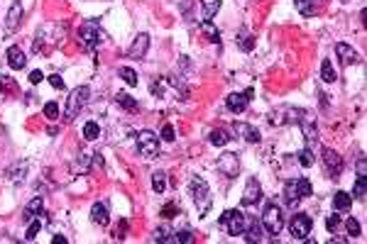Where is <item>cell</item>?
Masks as SVG:
<instances>
[{
	"mask_svg": "<svg viewBox=\"0 0 367 244\" xmlns=\"http://www.w3.org/2000/svg\"><path fill=\"white\" fill-rule=\"evenodd\" d=\"M91 161H93V154H88V151H81V154L74 159V164H71V171H74V173H88V169H91Z\"/></svg>",
	"mask_w": 367,
	"mask_h": 244,
	"instance_id": "ffe728a7",
	"label": "cell"
},
{
	"mask_svg": "<svg viewBox=\"0 0 367 244\" xmlns=\"http://www.w3.org/2000/svg\"><path fill=\"white\" fill-rule=\"evenodd\" d=\"M79 37H81V44H83V49H88V52H96V49L101 47L103 32H101V27H98L96 22H86V25L79 30Z\"/></svg>",
	"mask_w": 367,
	"mask_h": 244,
	"instance_id": "8992f818",
	"label": "cell"
},
{
	"mask_svg": "<svg viewBox=\"0 0 367 244\" xmlns=\"http://www.w3.org/2000/svg\"><path fill=\"white\" fill-rule=\"evenodd\" d=\"M159 137H162L164 142H174V127H171V125H164V127H162V134H159Z\"/></svg>",
	"mask_w": 367,
	"mask_h": 244,
	"instance_id": "7bdbcfd3",
	"label": "cell"
},
{
	"mask_svg": "<svg viewBox=\"0 0 367 244\" xmlns=\"http://www.w3.org/2000/svg\"><path fill=\"white\" fill-rule=\"evenodd\" d=\"M44 115H47L49 120H57V117H59V105H57V103H47V105H44Z\"/></svg>",
	"mask_w": 367,
	"mask_h": 244,
	"instance_id": "ab89813d",
	"label": "cell"
},
{
	"mask_svg": "<svg viewBox=\"0 0 367 244\" xmlns=\"http://www.w3.org/2000/svg\"><path fill=\"white\" fill-rule=\"evenodd\" d=\"M235 130H238V132L245 137V142H250V144H257V142L262 139V137H260V132H257L252 125H243V122H238V125H235Z\"/></svg>",
	"mask_w": 367,
	"mask_h": 244,
	"instance_id": "603a6c76",
	"label": "cell"
},
{
	"mask_svg": "<svg viewBox=\"0 0 367 244\" xmlns=\"http://www.w3.org/2000/svg\"><path fill=\"white\" fill-rule=\"evenodd\" d=\"M10 88H13V78L10 76H0V95L8 93Z\"/></svg>",
	"mask_w": 367,
	"mask_h": 244,
	"instance_id": "b9f144b4",
	"label": "cell"
},
{
	"mask_svg": "<svg viewBox=\"0 0 367 244\" xmlns=\"http://www.w3.org/2000/svg\"><path fill=\"white\" fill-rule=\"evenodd\" d=\"M338 225H340V215H328V220H326V227H328V229L333 232V229H335Z\"/></svg>",
	"mask_w": 367,
	"mask_h": 244,
	"instance_id": "f6af8a7d",
	"label": "cell"
},
{
	"mask_svg": "<svg viewBox=\"0 0 367 244\" xmlns=\"http://www.w3.org/2000/svg\"><path fill=\"white\" fill-rule=\"evenodd\" d=\"M345 227H347V234H350V237H360V234H362V227H360V222H357L355 217H350V220L345 222Z\"/></svg>",
	"mask_w": 367,
	"mask_h": 244,
	"instance_id": "74e56055",
	"label": "cell"
},
{
	"mask_svg": "<svg viewBox=\"0 0 367 244\" xmlns=\"http://www.w3.org/2000/svg\"><path fill=\"white\" fill-rule=\"evenodd\" d=\"M321 78H323L326 83H335V81H338V71L333 69V61H330V59H323V64H321Z\"/></svg>",
	"mask_w": 367,
	"mask_h": 244,
	"instance_id": "d4e9b609",
	"label": "cell"
},
{
	"mask_svg": "<svg viewBox=\"0 0 367 244\" xmlns=\"http://www.w3.org/2000/svg\"><path fill=\"white\" fill-rule=\"evenodd\" d=\"M42 81H44V74H42V71H32V74H30V83H32V86H37V83H42Z\"/></svg>",
	"mask_w": 367,
	"mask_h": 244,
	"instance_id": "bcb514c9",
	"label": "cell"
},
{
	"mask_svg": "<svg viewBox=\"0 0 367 244\" xmlns=\"http://www.w3.org/2000/svg\"><path fill=\"white\" fill-rule=\"evenodd\" d=\"M176 239V232L169 227V225H162V227H157L154 229V242H159V244H169V242H174Z\"/></svg>",
	"mask_w": 367,
	"mask_h": 244,
	"instance_id": "cb8c5ba5",
	"label": "cell"
},
{
	"mask_svg": "<svg viewBox=\"0 0 367 244\" xmlns=\"http://www.w3.org/2000/svg\"><path fill=\"white\" fill-rule=\"evenodd\" d=\"M238 44H240V49H243V52H252V47H255V37H252L250 32H240Z\"/></svg>",
	"mask_w": 367,
	"mask_h": 244,
	"instance_id": "e575fe53",
	"label": "cell"
},
{
	"mask_svg": "<svg viewBox=\"0 0 367 244\" xmlns=\"http://www.w3.org/2000/svg\"><path fill=\"white\" fill-rule=\"evenodd\" d=\"M311 190H313V186H311L308 178H294V181H286V183H284V198H286V203H289L291 207H296V203H299L301 198H308Z\"/></svg>",
	"mask_w": 367,
	"mask_h": 244,
	"instance_id": "7a4b0ae2",
	"label": "cell"
},
{
	"mask_svg": "<svg viewBox=\"0 0 367 244\" xmlns=\"http://www.w3.org/2000/svg\"><path fill=\"white\" fill-rule=\"evenodd\" d=\"M137 151L144 156V159H154L157 151H159V137L149 130H142L137 134Z\"/></svg>",
	"mask_w": 367,
	"mask_h": 244,
	"instance_id": "52a82bcc",
	"label": "cell"
},
{
	"mask_svg": "<svg viewBox=\"0 0 367 244\" xmlns=\"http://www.w3.org/2000/svg\"><path fill=\"white\" fill-rule=\"evenodd\" d=\"M152 188H154L157 195L166 190V173H164V171H154V173H152Z\"/></svg>",
	"mask_w": 367,
	"mask_h": 244,
	"instance_id": "4dcf8cb0",
	"label": "cell"
},
{
	"mask_svg": "<svg viewBox=\"0 0 367 244\" xmlns=\"http://www.w3.org/2000/svg\"><path fill=\"white\" fill-rule=\"evenodd\" d=\"M357 171H360V173H365V156H360V159H357Z\"/></svg>",
	"mask_w": 367,
	"mask_h": 244,
	"instance_id": "c3c4849f",
	"label": "cell"
},
{
	"mask_svg": "<svg viewBox=\"0 0 367 244\" xmlns=\"http://www.w3.org/2000/svg\"><path fill=\"white\" fill-rule=\"evenodd\" d=\"M147 49H149V37L144 35V32H140L135 39H132V44H130V59H144V54H147Z\"/></svg>",
	"mask_w": 367,
	"mask_h": 244,
	"instance_id": "4fadbf2b",
	"label": "cell"
},
{
	"mask_svg": "<svg viewBox=\"0 0 367 244\" xmlns=\"http://www.w3.org/2000/svg\"><path fill=\"white\" fill-rule=\"evenodd\" d=\"M52 242H54V244H66V237H64V234H54Z\"/></svg>",
	"mask_w": 367,
	"mask_h": 244,
	"instance_id": "7dc6e473",
	"label": "cell"
},
{
	"mask_svg": "<svg viewBox=\"0 0 367 244\" xmlns=\"http://www.w3.org/2000/svg\"><path fill=\"white\" fill-rule=\"evenodd\" d=\"M321 159H323L326 173H328L330 178H338V176L343 173V159H340V154H338V151H333V149H323V151H321Z\"/></svg>",
	"mask_w": 367,
	"mask_h": 244,
	"instance_id": "30bf717a",
	"label": "cell"
},
{
	"mask_svg": "<svg viewBox=\"0 0 367 244\" xmlns=\"http://www.w3.org/2000/svg\"><path fill=\"white\" fill-rule=\"evenodd\" d=\"M49 83L57 88V91H64V78L59 76V74H54V76H49Z\"/></svg>",
	"mask_w": 367,
	"mask_h": 244,
	"instance_id": "ee69618b",
	"label": "cell"
},
{
	"mask_svg": "<svg viewBox=\"0 0 367 244\" xmlns=\"http://www.w3.org/2000/svg\"><path fill=\"white\" fill-rule=\"evenodd\" d=\"M260 222H262V227H265L269 234H279L282 227H284V212H282V207H279L274 200H267Z\"/></svg>",
	"mask_w": 367,
	"mask_h": 244,
	"instance_id": "3957f363",
	"label": "cell"
},
{
	"mask_svg": "<svg viewBox=\"0 0 367 244\" xmlns=\"http://www.w3.org/2000/svg\"><path fill=\"white\" fill-rule=\"evenodd\" d=\"M216 169H218L223 176H228V178H235V176H238V171H240V159H238V154H233V151H225L223 156H218V161H216Z\"/></svg>",
	"mask_w": 367,
	"mask_h": 244,
	"instance_id": "9c48e42d",
	"label": "cell"
},
{
	"mask_svg": "<svg viewBox=\"0 0 367 244\" xmlns=\"http://www.w3.org/2000/svg\"><path fill=\"white\" fill-rule=\"evenodd\" d=\"M335 54L340 56V64L343 66H350V64H357L360 59H357V52L352 49V47H347V44H335Z\"/></svg>",
	"mask_w": 367,
	"mask_h": 244,
	"instance_id": "2e32d148",
	"label": "cell"
},
{
	"mask_svg": "<svg viewBox=\"0 0 367 244\" xmlns=\"http://www.w3.org/2000/svg\"><path fill=\"white\" fill-rule=\"evenodd\" d=\"M299 125H301V130H304V137H306V142L308 144H313L316 139H318V130H316V122H313V117L304 110V115L299 117Z\"/></svg>",
	"mask_w": 367,
	"mask_h": 244,
	"instance_id": "5bb4252c",
	"label": "cell"
},
{
	"mask_svg": "<svg viewBox=\"0 0 367 244\" xmlns=\"http://www.w3.org/2000/svg\"><path fill=\"white\" fill-rule=\"evenodd\" d=\"M91 220H93L96 225L105 227V225L110 222V215H108V205H105V203H96V205L91 207Z\"/></svg>",
	"mask_w": 367,
	"mask_h": 244,
	"instance_id": "d6986e66",
	"label": "cell"
},
{
	"mask_svg": "<svg viewBox=\"0 0 367 244\" xmlns=\"http://www.w3.org/2000/svg\"><path fill=\"white\" fill-rule=\"evenodd\" d=\"M118 76H120L127 86H137V81H140V78H137V71L130 69V66H120V69H118Z\"/></svg>",
	"mask_w": 367,
	"mask_h": 244,
	"instance_id": "f1b7e54d",
	"label": "cell"
},
{
	"mask_svg": "<svg viewBox=\"0 0 367 244\" xmlns=\"http://www.w3.org/2000/svg\"><path fill=\"white\" fill-rule=\"evenodd\" d=\"M260 200H262V186H260V181H257V178H247L240 203H243L245 207H250V205H257Z\"/></svg>",
	"mask_w": 367,
	"mask_h": 244,
	"instance_id": "7c38bea8",
	"label": "cell"
},
{
	"mask_svg": "<svg viewBox=\"0 0 367 244\" xmlns=\"http://www.w3.org/2000/svg\"><path fill=\"white\" fill-rule=\"evenodd\" d=\"M176 212H179V205H176V203H169V205H164V207H162V217H166V220H169V217H174Z\"/></svg>",
	"mask_w": 367,
	"mask_h": 244,
	"instance_id": "60d3db41",
	"label": "cell"
},
{
	"mask_svg": "<svg viewBox=\"0 0 367 244\" xmlns=\"http://www.w3.org/2000/svg\"><path fill=\"white\" fill-rule=\"evenodd\" d=\"M299 164H301L304 169L313 166V151H311V147H306V149H301V151H299Z\"/></svg>",
	"mask_w": 367,
	"mask_h": 244,
	"instance_id": "d590c367",
	"label": "cell"
},
{
	"mask_svg": "<svg viewBox=\"0 0 367 244\" xmlns=\"http://www.w3.org/2000/svg\"><path fill=\"white\" fill-rule=\"evenodd\" d=\"M221 227L228 232V234H243L245 232V225H247V220H245V215H243V210H223V215H221Z\"/></svg>",
	"mask_w": 367,
	"mask_h": 244,
	"instance_id": "5b68a950",
	"label": "cell"
},
{
	"mask_svg": "<svg viewBox=\"0 0 367 244\" xmlns=\"http://www.w3.org/2000/svg\"><path fill=\"white\" fill-rule=\"evenodd\" d=\"M311 227H313V222H311V217H308V215H304V212L291 215L289 232H291V237H294V239L306 242V239H308V234H311Z\"/></svg>",
	"mask_w": 367,
	"mask_h": 244,
	"instance_id": "ba28073f",
	"label": "cell"
},
{
	"mask_svg": "<svg viewBox=\"0 0 367 244\" xmlns=\"http://www.w3.org/2000/svg\"><path fill=\"white\" fill-rule=\"evenodd\" d=\"M44 222H47V217H44V212H42L40 217H35L32 222H27V232H25V239H27V242H32V239H37V234L42 232V227H44Z\"/></svg>",
	"mask_w": 367,
	"mask_h": 244,
	"instance_id": "44dd1931",
	"label": "cell"
},
{
	"mask_svg": "<svg viewBox=\"0 0 367 244\" xmlns=\"http://www.w3.org/2000/svg\"><path fill=\"white\" fill-rule=\"evenodd\" d=\"M201 5H204V20H211L221 10V0H201Z\"/></svg>",
	"mask_w": 367,
	"mask_h": 244,
	"instance_id": "1f68e13d",
	"label": "cell"
},
{
	"mask_svg": "<svg viewBox=\"0 0 367 244\" xmlns=\"http://www.w3.org/2000/svg\"><path fill=\"white\" fill-rule=\"evenodd\" d=\"M367 173H360L357 178H355V186H352V195L357 198V200H365V193H367V178H365Z\"/></svg>",
	"mask_w": 367,
	"mask_h": 244,
	"instance_id": "83f0119b",
	"label": "cell"
},
{
	"mask_svg": "<svg viewBox=\"0 0 367 244\" xmlns=\"http://www.w3.org/2000/svg\"><path fill=\"white\" fill-rule=\"evenodd\" d=\"M252 95H255V88H247L245 93H230L225 98V105H228V110H233L235 115H240V113L247 110V103H250Z\"/></svg>",
	"mask_w": 367,
	"mask_h": 244,
	"instance_id": "8fae6325",
	"label": "cell"
},
{
	"mask_svg": "<svg viewBox=\"0 0 367 244\" xmlns=\"http://www.w3.org/2000/svg\"><path fill=\"white\" fill-rule=\"evenodd\" d=\"M88 95H91V88H88V86H79V88H74V91L69 93V98H66L64 117H66V120H74V117L83 110V105L88 103Z\"/></svg>",
	"mask_w": 367,
	"mask_h": 244,
	"instance_id": "277c9868",
	"label": "cell"
},
{
	"mask_svg": "<svg viewBox=\"0 0 367 244\" xmlns=\"http://www.w3.org/2000/svg\"><path fill=\"white\" fill-rule=\"evenodd\" d=\"M115 103H118V105H122L127 113H135V110L140 108V105H137V100H135V98H130L127 93H118V95H115Z\"/></svg>",
	"mask_w": 367,
	"mask_h": 244,
	"instance_id": "f546056e",
	"label": "cell"
},
{
	"mask_svg": "<svg viewBox=\"0 0 367 244\" xmlns=\"http://www.w3.org/2000/svg\"><path fill=\"white\" fill-rule=\"evenodd\" d=\"M189 193H191V198H194V203H196V207H199V212L204 217L208 212V207H211V188H208V183L201 176H194L189 181Z\"/></svg>",
	"mask_w": 367,
	"mask_h": 244,
	"instance_id": "6da1fadb",
	"label": "cell"
},
{
	"mask_svg": "<svg viewBox=\"0 0 367 244\" xmlns=\"http://www.w3.org/2000/svg\"><path fill=\"white\" fill-rule=\"evenodd\" d=\"M25 64H27L25 52H22L20 47H10V49H8V66L15 69V71H20V69H25Z\"/></svg>",
	"mask_w": 367,
	"mask_h": 244,
	"instance_id": "e0dca14e",
	"label": "cell"
},
{
	"mask_svg": "<svg viewBox=\"0 0 367 244\" xmlns=\"http://www.w3.org/2000/svg\"><path fill=\"white\" fill-rule=\"evenodd\" d=\"M245 239L247 242H262V222L260 220H250V225H245Z\"/></svg>",
	"mask_w": 367,
	"mask_h": 244,
	"instance_id": "7402d4cb",
	"label": "cell"
},
{
	"mask_svg": "<svg viewBox=\"0 0 367 244\" xmlns=\"http://www.w3.org/2000/svg\"><path fill=\"white\" fill-rule=\"evenodd\" d=\"M174 242L189 244V242H194V232H191V229H181V232H176V239H174Z\"/></svg>",
	"mask_w": 367,
	"mask_h": 244,
	"instance_id": "f35d334b",
	"label": "cell"
},
{
	"mask_svg": "<svg viewBox=\"0 0 367 244\" xmlns=\"http://www.w3.org/2000/svg\"><path fill=\"white\" fill-rule=\"evenodd\" d=\"M42 212H44V200H42V195H35V198L27 203L25 212H22V222H32V220L40 217Z\"/></svg>",
	"mask_w": 367,
	"mask_h": 244,
	"instance_id": "9a60e30c",
	"label": "cell"
},
{
	"mask_svg": "<svg viewBox=\"0 0 367 244\" xmlns=\"http://www.w3.org/2000/svg\"><path fill=\"white\" fill-rule=\"evenodd\" d=\"M201 30H204L208 37H211V42H218V39H221V32H218V30L211 25V20H204V22H201Z\"/></svg>",
	"mask_w": 367,
	"mask_h": 244,
	"instance_id": "8d00e7d4",
	"label": "cell"
},
{
	"mask_svg": "<svg viewBox=\"0 0 367 244\" xmlns=\"http://www.w3.org/2000/svg\"><path fill=\"white\" fill-rule=\"evenodd\" d=\"M83 137H86L88 142L98 139V137H101V127H98V122H86V125H83Z\"/></svg>",
	"mask_w": 367,
	"mask_h": 244,
	"instance_id": "836d02e7",
	"label": "cell"
},
{
	"mask_svg": "<svg viewBox=\"0 0 367 244\" xmlns=\"http://www.w3.org/2000/svg\"><path fill=\"white\" fill-rule=\"evenodd\" d=\"M230 139H233V137H230L228 130H213V132L208 134V142H211L213 147H225Z\"/></svg>",
	"mask_w": 367,
	"mask_h": 244,
	"instance_id": "484cf974",
	"label": "cell"
},
{
	"mask_svg": "<svg viewBox=\"0 0 367 244\" xmlns=\"http://www.w3.org/2000/svg\"><path fill=\"white\" fill-rule=\"evenodd\" d=\"M294 5H296V10H299L301 15H306V18H311V15L316 13V3H313V0H294Z\"/></svg>",
	"mask_w": 367,
	"mask_h": 244,
	"instance_id": "d6a6232c",
	"label": "cell"
},
{
	"mask_svg": "<svg viewBox=\"0 0 367 244\" xmlns=\"http://www.w3.org/2000/svg\"><path fill=\"white\" fill-rule=\"evenodd\" d=\"M20 20H22V5H20V0H15L13 8H10V13H8V18H5V27H8V32H15V30H18V25H20Z\"/></svg>",
	"mask_w": 367,
	"mask_h": 244,
	"instance_id": "ac0fdd59",
	"label": "cell"
},
{
	"mask_svg": "<svg viewBox=\"0 0 367 244\" xmlns=\"http://www.w3.org/2000/svg\"><path fill=\"white\" fill-rule=\"evenodd\" d=\"M333 205H335V210H347L350 205H352V195H347L345 190H338L335 195H333Z\"/></svg>",
	"mask_w": 367,
	"mask_h": 244,
	"instance_id": "4316f807",
	"label": "cell"
}]
</instances>
